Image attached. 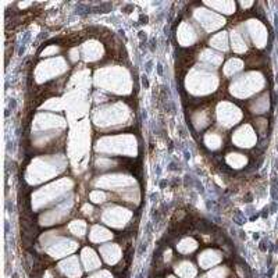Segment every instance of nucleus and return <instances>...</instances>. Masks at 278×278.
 <instances>
[{
    "instance_id": "nucleus-1",
    "label": "nucleus",
    "mask_w": 278,
    "mask_h": 278,
    "mask_svg": "<svg viewBox=\"0 0 278 278\" xmlns=\"http://www.w3.org/2000/svg\"><path fill=\"white\" fill-rule=\"evenodd\" d=\"M266 85L264 76L257 72V71H249L242 75L236 76L231 83V93L239 99H246V97L256 95L257 92L263 89Z\"/></svg>"
},
{
    "instance_id": "nucleus-2",
    "label": "nucleus",
    "mask_w": 278,
    "mask_h": 278,
    "mask_svg": "<svg viewBox=\"0 0 278 278\" xmlns=\"http://www.w3.org/2000/svg\"><path fill=\"white\" fill-rule=\"evenodd\" d=\"M217 117H218L220 124L224 125L225 128H229L241 121L242 111L239 110L235 104L224 102V103L218 104V107H217Z\"/></svg>"
},
{
    "instance_id": "nucleus-3",
    "label": "nucleus",
    "mask_w": 278,
    "mask_h": 278,
    "mask_svg": "<svg viewBox=\"0 0 278 278\" xmlns=\"http://www.w3.org/2000/svg\"><path fill=\"white\" fill-rule=\"evenodd\" d=\"M243 28L246 31V34L249 36L252 42L255 43V46L262 49L267 43V29L260 21L249 20L246 24H243Z\"/></svg>"
},
{
    "instance_id": "nucleus-4",
    "label": "nucleus",
    "mask_w": 278,
    "mask_h": 278,
    "mask_svg": "<svg viewBox=\"0 0 278 278\" xmlns=\"http://www.w3.org/2000/svg\"><path fill=\"white\" fill-rule=\"evenodd\" d=\"M256 131H255L249 124H245L242 125V127H239V128L232 134V142H234L238 147L249 149L252 146L256 145Z\"/></svg>"
},
{
    "instance_id": "nucleus-5",
    "label": "nucleus",
    "mask_w": 278,
    "mask_h": 278,
    "mask_svg": "<svg viewBox=\"0 0 278 278\" xmlns=\"http://www.w3.org/2000/svg\"><path fill=\"white\" fill-rule=\"evenodd\" d=\"M246 31L243 25L238 27L232 32V48L235 50L236 53H245L248 50V45H246Z\"/></svg>"
},
{
    "instance_id": "nucleus-6",
    "label": "nucleus",
    "mask_w": 278,
    "mask_h": 278,
    "mask_svg": "<svg viewBox=\"0 0 278 278\" xmlns=\"http://www.w3.org/2000/svg\"><path fill=\"white\" fill-rule=\"evenodd\" d=\"M270 107V97L269 93H263L262 96H259L255 100H252L250 103V110L255 114H263L266 111L269 110Z\"/></svg>"
},
{
    "instance_id": "nucleus-7",
    "label": "nucleus",
    "mask_w": 278,
    "mask_h": 278,
    "mask_svg": "<svg viewBox=\"0 0 278 278\" xmlns=\"http://www.w3.org/2000/svg\"><path fill=\"white\" fill-rule=\"evenodd\" d=\"M82 259L86 270H93V269H96L97 266H99V263H100L96 255L93 253V250L89 249V248H86V249L82 252Z\"/></svg>"
},
{
    "instance_id": "nucleus-8",
    "label": "nucleus",
    "mask_w": 278,
    "mask_h": 278,
    "mask_svg": "<svg viewBox=\"0 0 278 278\" xmlns=\"http://www.w3.org/2000/svg\"><path fill=\"white\" fill-rule=\"evenodd\" d=\"M100 252L103 253L104 259L107 263H116L118 259H120V249H118L116 245H107L103 246Z\"/></svg>"
},
{
    "instance_id": "nucleus-9",
    "label": "nucleus",
    "mask_w": 278,
    "mask_h": 278,
    "mask_svg": "<svg viewBox=\"0 0 278 278\" xmlns=\"http://www.w3.org/2000/svg\"><path fill=\"white\" fill-rule=\"evenodd\" d=\"M243 69V62L241 59H231L224 66V74L227 76L235 75L236 72H239Z\"/></svg>"
},
{
    "instance_id": "nucleus-10",
    "label": "nucleus",
    "mask_w": 278,
    "mask_h": 278,
    "mask_svg": "<svg viewBox=\"0 0 278 278\" xmlns=\"http://www.w3.org/2000/svg\"><path fill=\"white\" fill-rule=\"evenodd\" d=\"M227 163L232 168H242V167L246 166L248 157L245 154H241V153H229L227 156Z\"/></svg>"
},
{
    "instance_id": "nucleus-11",
    "label": "nucleus",
    "mask_w": 278,
    "mask_h": 278,
    "mask_svg": "<svg viewBox=\"0 0 278 278\" xmlns=\"http://www.w3.org/2000/svg\"><path fill=\"white\" fill-rule=\"evenodd\" d=\"M210 45L215 49H220V50H228V38L225 32H220V34L214 35L211 39H210Z\"/></svg>"
},
{
    "instance_id": "nucleus-12",
    "label": "nucleus",
    "mask_w": 278,
    "mask_h": 278,
    "mask_svg": "<svg viewBox=\"0 0 278 278\" xmlns=\"http://www.w3.org/2000/svg\"><path fill=\"white\" fill-rule=\"evenodd\" d=\"M110 232L109 231H106L104 228L102 227H93L92 228V234H90V239L93 241V242H100V241H106V239H109L110 238Z\"/></svg>"
},
{
    "instance_id": "nucleus-13",
    "label": "nucleus",
    "mask_w": 278,
    "mask_h": 278,
    "mask_svg": "<svg viewBox=\"0 0 278 278\" xmlns=\"http://www.w3.org/2000/svg\"><path fill=\"white\" fill-rule=\"evenodd\" d=\"M208 6L215 8L217 11L224 14H232L235 11V3L232 1H222V3H208Z\"/></svg>"
},
{
    "instance_id": "nucleus-14",
    "label": "nucleus",
    "mask_w": 278,
    "mask_h": 278,
    "mask_svg": "<svg viewBox=\"0 0 278 278\" xmlns=\"http://www.w3.org/2000/svg\"><path fill=\"white\" fill-rule=\"evenodd\" d=\"M177 273H178L182 278H192L195 274H196V270L194 269L192 263L182 262V263L180 264V267L177 266Z\"/></svg>"
},
{
    "instance_id": "nucleus-15",
    "label": "nucleus",
    "mask_w": 278,
    "mask_h": 278,
    "mask_svg": "<svg viewBox=\"0 0 278 278\" xmlns=\"http://www.w3.org/2000/svg\"><path fill=\"white\" fill-rule=\"evenodd\" d=\"M202 59H203L205 62H208V64L211 63V66H218V64L222 62L221 55H218V53H214V52H210V50H206V52H203V56H202Z\"/></svg>"
},
{
    "instance_id": "nucleus-16",
    "label": "nucleus",
    "mask_w": 278,
    "mask_h": 278,
    "mask_svg": "<svg viewBox=\"0 0 278 278\" xmlns=\"http://www.w3.org/2000/svg\"><path fill=\"white\" fill-rule=\"evenodd\" d=\"M221 137H220L218 134H214V132H213V134L210 132L208 137H206V143H208L211 149H218V147L221 146Z\"/></svg>"
},
{
    "instance_id": "nucleus-17",
    "label": "nucleus",
    "mask_w": 278,
    "mask_h": 278,
    "mask_svg": "<svg viewBox=\"0 0 278 278\" xmlns=\"http://www.w3.org/2000/svg\"><path fill=\"white\" fill-rule=\"evenodd\" d=\"M195 248H196V242H195V241H192V239H184V241L180 243L178 250H180L181 253H189V252H192Z\"/></svg>"
},
{
    "instance_id": "nucleus-18",
    "label": "nucleus",
    "mask_w": 278,
    "mask_h": 278,
    "mask_svg": "<svg viewBox=\"0 0 278 278\" xmlns=\"http://www.w3.org/2000/svg\"><path fill=\"white\" fill-rule=\"evenodd\" d=\"M85 228H86V225H85V222L83 221H72V224L70 225V231H71L72 234L79 236L83 235Z\"/></svg>"
},
{
    "instance_id": "nucleus-19",
    "label": "nucleus",
    "mask_w": 278,
    "mask_h": 278,
    "mask_svg": "<svg viewBox=\"0 0 278 278\" xmlns=\"http://www.w3.org/2000/svg\"><path fill=\"white\" fill-rule=\"evenodd\" d=\"M90 199H92V202H95V203H102L106 199V194L100 192V191H95V192L90 194Z\"/></svg>"
},
{
    "instance_id": "nucleus-20",
    "label": "nucleus",
    "mask_w": 278,
    "mask_h": 278,
    "mask_svg": "<svg viewBox=\"0 0 278 278\" xmlns=\"http://www.w3.org/2000/svg\"><path fill=\"white\" fill-rule=\"evenodd\" d=\"M227 273H228V271L225 270V269L218 267V269H214V270L210 273V278H224L227 276Z\"/></svg>"
},
{
    "instance_id": "nucleus-21",
    "label": "nucleus",
    "mask_w": 278,
    "mask_h": 278,
    "mask_svg": "<svg viewBox=\"0 0 278 278\" xmlns=\"http://www.w3.org/2000/svg\"><path fill=\"white\" fill-rule=\"evenodd\" d=\"M90 278H100V277H99V274H96V276H93V277H90ZM102 278H111V277L109 276V274H107V273H106V271H103V274H102Z\"/></svg>"
},
{
    "instance_id": "nucleus-22",
    "label": "nucleus",
    "mask_w": 278,
    "mask_h": 278,
    "mask_svg": "<svg viewBox=\"0 0 278 278\" xmlns=\"http://www.w3.org/2000/svg\"><path fill=\"white\" fill-rule=\"evenodd\" d=\"M170 278H174V277H170Z\"/></svg>"
},
{
    "instance_id": "nucleus-23",
    "label": "nucleus",
    "mask_w": 278,
    "mask_h": 278,
    "mask_svg": "<svg viewBox=\"0 0 278 278\" xmlns=\"http://www.w3.org/2000/svg\"><path fill=\"white\" fill-rule=\"evenodd\" d=\"M203 278H205V277H203Z\"/></svg>"
}]
</instances>
